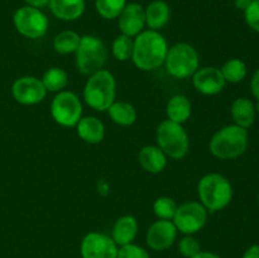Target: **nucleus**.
I'll return each instance as SVG.
<instances>
[{
  "label": "nucleus",
  "mask_w": 259,
  "mask_h": 258,
  "mask_svg": "<svg viewBox=\"0 0 259 258\" xmlns=\"http://www.w3.org/2000/svg\"><path fill=\"white\" fill-rule=\"evenodd\" d=\"M168 52V43L158 30H144L137 35L133 46L134 65L143 71H152L162 66Z\"/></svg>",
  "instance_id": "obj_1"
},
{
  "label": "nucleus",
  "mask_w": 259,
  "mask_h": 258,
  "mask_svg": "<svg viewBox=\"0 0 259 258\" xmlns=\"http://www.w3.org/2000/svg\"><path fill=\"white\" fill-rule=\"evenodd\" d=\"M200 200L210 212L227 207L233 199V187L229 180L220 174L205 175L197 186Z\"/></svg>",
  "instance_id": "obj_2"
},
{
  "label": "nucleus",
  "mask_w": 259,
  "mask_h": 258,
  "mask_svg": "<svg viewBox=\"0 0 259 258\" xmlns=\"http://www.w3.org/2000/svg\"><path fill=\"white\" fill-rule=\"evenodd\" d=\"M248 147L247 129L238 125H227L218 131L210 141L212 156L220 159H233L242 156Z\"/></svg>",
  "instance_id": "obj_3"
},
{
  "label": "nucleus",
  "mask_w": 259,
  "mask_h": 258,
  "mask_svg": "<svg viewBox=\"0 0 259 258\" xmlns=\"http://www.w3.org/2000/svg\"><path fill=\"white\" fill-rule=\"evenodd\" d=\"M116 81L108 70H100L90 76L83 89L86 104L96 111L108 110L115 100Z\"/></svg>",
  "instance_id": "obj_4"
},
{
  "label": "nucleus",
  "mask_w": 259,
  "mask_h": 258,
  "mask_svg": "<svg viewBox=\"0 0 259 258\" xmlns=\"http://www.w3.org/2000/svg\"><path fill=\"white\" fill-rule=\"evenodd\" d=\"M108 52L103 39L95 35L81 37L80 45L76 50V65L82 75L91 76L103 70Z\"/></svg>",
  "instance_id": "obj_5"
},
{
  "label": "nucleus",
  "mask_w": 259,
  "mask_h": 258,
  "mask_svg": "<svg viewBox=\"0 0 259 258\" xmlns=\"http://www.w3.org/2000/svg\"><path fill=\"white\" fill-rule=\"evenodd\" d=\"M157 143L166 156L174 159H181L189 152V136L182 124L164 120L157 128Z\"/></svg>",
  "instance_id": "obj_6"
},
{
  "label": "nucleus",
  "mask_w": 259,
  "mask_h": 258,
  "mask_svg": "<svg viewBox=\"0 0 259 258\" xmlns=\"http://www.w3.org/2000/svg\"><path fill=\"white\" fill-rule=\"evenodd\" d=\"M167 71L175 78H187L199 70V53L187 43H177L168 48L166 56Z\"/></svg>",
  "instance_id": "obj_7"
},
{
  "label": "nucleus",
  "mask_w": 259,
  "mask_h": 258,
  "mask_svg": "<svg viewBox=\"0 0 259 258\" xmlns=\"http://www.w3.org/2000/svg\"><path fill=\"white\" fill-rule=\"evenodd\" d=\"M13 23L20 34L32 39L43 37L48 29V18L45 13L29 5L19 8L14 13Z\"/></svg>",
  "instance_id": "obj_8"
},
{
  "label": "nucleus",
  "mask_w": 259,
  "mask_h": 258,
  "mask_svg": "<svg viewBox=\"0 0 259 258\" xmlns=\"http://www.w3.org/2000/svg\"><path fill=\"white\" fill-rule=\"evenodd\" d=\"M51 114L56 123L63 126H75L81 119L82 105L77 95L71 91H60L51 104Z\"/></svg>",
  "instance_id": "obj_9"
},
{
  "label": "nucleus",
  "mask_w": 259,
  "mask_h": 258,
  "mask_svg": "<svg viewBox=\"0 0 259 258\" xmlns=\"http://www.w3.org/2000/svg\"><path fill=\"white\" fill-rule=\"evenodd\" d=\"M207 220V210L197 201H187L177 206L174 217V224L177 230L186 235H192L205 227Z\"/></svg>",
  "instance_id": "obj_10"
},
{
  "label": "nucleus",
  "mask_w": 259,
  "mask_h": 258,
  "mask_svg": "<svg viewBox=\"0 0 259 258\" xmlns=\"http://www.w3.org/2000/svg\"><path fill=\"white\" fill-rule=\"evenodd\" d=\"M80 250L82 258H116L118 255V245L113 238L98 232L83 237Z\"/></svg>",
  "instance_id": "obj_11"
},
{
  "label": "nucleus",
  "mask_w": 259,
  "mask_h": 258,
  "mask_svg": "<svg viewBox=\"0 0 259 258\" xmlns=\"http://www.w3.org/2000/svg\"><path fill=\"white\" fill-rule=\"evenodd\" d=\"M13 98L23 105H34L46 98L45 85L42 80L34 76H23L17 78L12 86Z\"/></svg>",
  "instance_id": "obj_12"
},
{
  "label": "nucleus",
  "mask_w": 259,
  "mask_h": 258,
  "mask_svg": "<svg viewBox=\"0 0 259 258\" xmlns=\"http://www.w3.org/2000/svg\"><path fill=\"white\" fill-rule=\"evenodd\" d=\"M177 228L171 220H157L149 227L146 242L151 249L162 252L172 247L177 238Z\"/></svg>",
  "instance_id": "obj_13"
},
{
  "label": "nucleus",
  "mask_w": 259,
  "mask_h": 258,
  "mask_svg": "<svg viewBox=\"0 0 259 258\" xmlns=\"http://www.w3.org/2000/svg\"><path fill=\"white\" fill-rule=\"evenodd\" d=\"M192 82L195 89L204 95H217L224 89L225 81L220 68L214 66L199 68L192 75Z\"/></svg>",
  "instance_id": "obj_14"
},
{
  "label": "nucleus",
  "mask_w": 259,
  "mask_h": 258,
  "mask_svg": "<svg viewBox=\"0 0 259 258\" xmlns=\"http://www.w3.org/2000/svg\"><path fill=\"white\" fill-rule=\"evenodd\" d=\"M119 28L128 37L138 35L146 25V10L141 4H126L119 15Z\"/></svg>",
  "instance_id": "obj_15"
},
{
  "label": "nucleus",
  "mask_w": 259,
  "mask_h": 258,
  "mask_svg": "<svg viewBox=\"0 0 259 258\" xmlns=\"http://www.w3.org/2000/svg\"><path fill=\"white\" fill-rule=\"evenodd\" d=\"M50 9L61 20H76L85 12V0H50Z\"/></svg>",
  "instance_id": "obj_16"
},
{
  "label": "nucleus",
  "mask_w": 259,
  "mask_h": 258,
  "mask_svg": "<svg viewBox=\"0 0 259 258\" xmlns=\"http://www.w3.org/2000/svg\"><path fill=\"white\" fill-rule=\"evenodd\" d=\"M138 161L143 169L151 174H159L167 164L166 154L159 147L156 146L143 147L138 154Z\"/></svg>",
  "instance_id": "obj_17"
},
{
  "label": "nucleus",
  "mask_w": 259,
  "mask_h": 258,
  "mask_svg": "<svg viewBox=\"0 0 259 258\" xmlns=\"http://www.w3.org/2000/svg\"><path fill=\"white\" fill-rule=\"evenodd\" d=\"M138 233V222L132 215L119 218L113 227V240L116 245L131 244Z\"/></svg>",
  "instance_id": "obj_18"
},
{
  "label": "nucleus",
  "mask_w": 259,
  "mask_h": 258,
  "mask_svg": "<svg viewBox=\"0 0 259 258\" xmlns=\"http://www.w3.org/2000/svg\"><path fill=\"white\" fill-rule=\"evenodd\" d=\"M77 134L86 143H100L105 136V126L95 116H85L77 123Z\"/></svg>",
  "instance_id": "obj_19"
},
{
  "label": "nucleus",
  "mask_w": 259,
  "mask_h": 258,
  "mask_svg": "<svg viewBox=\"0 0 259 258\" xmlns=\"http://www.w3.org/2000/svg\"><path fill=\"white\" fill-rule=\"evenodd\" d=\"M230 113H232L233 120L235 121V125L248 129L254 123L257 111L252 100L247 98H239L233 101Z\"/></svg>",
  "instance_id": "obj_20"
},
{
  "label": "nucleus",
  "mask_w": 259,
  "mask_h": 258,
  "mask_svg": "<svg viewBox=\"0 0 259 258\" xmlns=\"http://www.w3.org/2000/svg\"><path fill=\"white\" fill-rule=\"evenodd\" d=\"M144 10H146V24L152 30L162 29L171 18V8L163 0H154Z\"/></svg>",
  "instance_id": "obj_21"
},
{
  "label": "nucleus",
  "mask_w": 259,
  "mask_h": 258,
  "mask_svg": "<svg viewBox=\"0 0 259 258\" xmlns=\"http://www.w3.org/2000/svg\"><path fill=\"white\" fill-rule=\"evenodd\" d=\"M192 111L191 103L185 95H175L167 103L166 113L168 120L182 124L190 118Z\"/></svg>",
  "instance_id": "obj_22"
},
{
  "label": "nucleus",
  "mask_w": 259,
  "mask_h": 258,
  "mask_svg": "<svg viewBox=\"0 0 259 258\" xmlns=\"http://www.w3.org/2000/svg\"><path fill=\"white\" fill-rule=\"evenodd\" d=\"M109 115L114 123L128 126L137 120V110L132 104L125 101H114L108 109Z\"/></svg>",
  "instance_id": "obj_23"
},
{
  "label": "nucleus",
  "mask_w": 259,
  "mask_h": 258,
  "mask_svg": "<svg viewBox=\"0 0 259 258\" xmlns=\"http://www.w3.org/2000/svg\"><path fill=\"white\" fill-rule=\"evenodd\" d=\"M81 37L73 30H63L58 33L53 40V47L56 52L61 55H68V53L76 52L78 45H80Z\"/></svg>",
  "instance_id": "obj_24"
},
{
  "label": "nucleus",
  "mask_w": 259,
  "mask_h": 258,
  "mask_svg": "<svg viewBox=\"0 0 259 258\" xmlns=\"http://www.w3.org/2000/svg\"><path fill=\"white\" fill-rule=\"evenodd\" d=\"M42 82L47 91L60 93V91H62L67 86L68 76L66 71H63L62 68L52 67L48 71H46L42 77Z\"/></svg>",
  "instance_id": "obj_25"
},
{
  "label": "nucleus",
  "mask_w": 259,
  "mask_h": 258,
  "mask_svg": "<svg viewBox=\"0 0 259 258\" xmlns=\"http://www.w3.org/2000/svg\"><path fill=\"white\" fill-rule=\"evenodd\" d=\"M220 71H222L225 81L232 83L240 82L247 76V66L239 58H232V60L227 61L220 68Z\"/></svg>",
  "instance_id": "obj_26"
},
{
  "label": "nucleus",
  "mask_w": 259,
  "mask_h": 258,
  "mask_svg": "<svg viewBox=\"0 0 259 258\" xmlns=\"http://www.w3.org/2000/svg\"><path fill=\"white\" fill-rule=\"evenodd\" d=\"M96 10L104 19L113 20L120 15L126 5V0H95Z\"/></svg>",
  "instance_id": "obj_27"
},
{
  "label": "nucleus",
  "mask_w": 259,
  "mask_h": 258,
  "mask_svg": "<svg viewBox=\"0 0 259 258\" xmlns=\"http://www.w3.org/2000/svg\"><path fill=\"white\" fill-rule=\"evenodd\" d=\"M133 46L134 40H132L131 37L125 34H121L119 37L115 38V40L113 42V51L114 57L118 61H126L129 58H132L133 55Z\"/></svg>",
  "instance_id": "obj_28"
},
{
  "label": "nucleus",
  "mask_w": 259,
  "mask_h": 258,
  "mask_svg": "<svg viewBox=\"0 0 259 258\" xmlns=\"http://www.w3.org/2000/svg\"><path fill=\"white\" fill-rule=\"evenodd\" d=\"M177 204L171 197H158L153 204V211L157 215V218L163 220L174 219L176 214Z\"/></svg>",
  "instance_id": "obj_29"
},
{
  "label": "nucleus",
  "mask_w": 259,
  "mask_h": 258,
  "mask_svg": "<svg viewBox=\"0 0 259 258\" xmlns=\"http://www.w3.org/2000/svg\"><path fill=\"white\" fill-rule=\"evenodd\" d=\"M200 250H201L200 243L197 242L196 238H194L192 235H186V237H184L180 240L179 252L181 253L184 257L192 258L195 254H197Z\"/></svg>",
  "instance_id": "obj_30"
},
{
  "label": "nucleus",
  "mask_w": 259,
  "mask_h": 258,
  "mask_svg": "<svg viewBox=\"0 0 259 258\" xmlns=\"http://www.w3.org/2000/svg\"><path fill=\"white\" fill-rule=\"evenodd\" d=\"M116 258H151V255L144 248L131 243V244L121 245L120 248H118Z\"/></svg>",
  "instance_id": "obj_31"
},
{
  "label": "nucleus",
  "mask_w": 259,
  "mask_h": 258,
  "mask_svg": "<svg viewBox=\"0 0 259 258\" xmlns=\"http://www.w3.org/2000/svg\"><path fill=\"white\" fill-rule=\"evenodd\" d=\"M244 18L247 24L253 30L259 33V0H253L244 10Z\"/></svg>",
  "instance_id": "obj_32"
},
{
  "label": "nucleus",
  "mask_w": 259,
  "mask_h": 258,
  "mask_svg": "<svg viewBox=\"0 0 259 258\" xmlns=\"http://www.w3.org/2000/svg\"><path fill=\"white\" fill-rule=\"evenodd\" d=\"M250 89H252V94L257 100H259V68L255 71L253 75L252 81H250Z\"/></svg>",
  "instance_id": "obj_33"
},
{
  "label": "nucleus",
  "mask_w": 259,
  "mask_h": 258,
  "mask_svg": "<svg viewBox=\"0 0 259 258\" xmlns=\"http://www.w3.org/2000/svg\"><path fill=\"white\" fill-rule=\"evenodd\" d=\"M243 258H259V244H254L248 248Z\"/></svg>",
  "instance_id": "obj_34"
},
{
  "label": "nucleus",
  "mask_w": 259,
  "mask_h": 258,
  "mask_svg": "<svg viewBox=\"0 0 259 258\" xmlns=\"http://www.w3.org/2000/svg\"><path fill=\"white\" fill-rule=\"evenodd\" d=\"M24 2L27 3V5H29V7L38 8V9L47 7V5L50 4V0H24Z\"/></svg>",
  "instance_id": "obj_35"
},
{
  "label": "nucleus",
  "mask_w": 259,
  "mask_h": 258,
  "mask_svg": "<svg viewBox=\"0 0 259 258\" xmlns=\"http://www.w3.org/2000/svg\"><path fill=\"white\" fill-rule=\"evenodd\" d=\"M192 258H222L220 255H218L217 253H212V252H202L200 250L197 254H195Z\"/></svg>",
  "instance_id": "obj_36"
},
{
  "label": "nucleus",
  "mask_w": 259,
  "mask_h": 258,
  "mask_svg": "<svg viewBox=\"0 0 259 258\" xmlns=\"http://www.w3.org/2000/svg\"><path fill=\"white\" fill-rule=\"evenodd\" d=\"M249 4L250 0H235V5H237V8H239V9L245 10Z\"/></svg>",
  "instance_id": "obj_37"
},
{
  "label": "nucleus",
  "mask_w": 259,
  "mask_h": 258,
  "mask_svg": "<svg viewBox=\"0 0 259 258\" xmlns=\"http://www.w3.org/2000/svg\"><path fill=\"white\" fill-rule=\"evenodd\" d=\"M255 111H259V100H258L257 105H255Z\"/></svg>",
  "instance_id": "obj_38"
},
{
  "label": "nucleus",
  "mask_w": 259,
  "mask_h": 258,
  "mask_svg": "<svg viewBox=\"0 0 259 258\" xmlns=\"http://www.w3.org/2000/svg\"><path fill=\"white\" fill-rule=\"evenodd\" d=\"M258 202H259V196H258Z\"/></svg>",
  "instance_id": "obj_39"
},
{
  "label": "nucleus",
  "mask_w": 259,
  "mask_h": 258,
  "mask_svg": "<svg viewBox=\"0 0 259 258\" xmlns=\"http://www.w3.org/2000/svg\"><path fill=\"white\" fill-rule=\"evenodd\" d=\"M250 2H253V0H250Z\"/></svg>",
  "instance_id": "obj_40"
}]
</instances>
